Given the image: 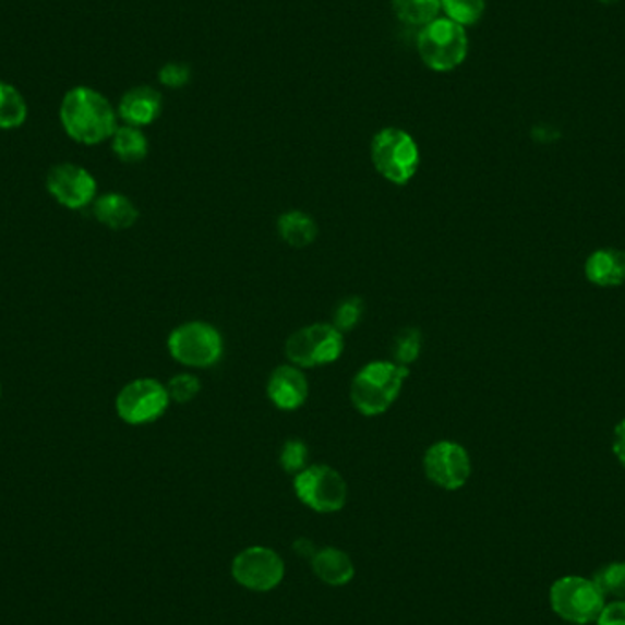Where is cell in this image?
<instances>
[{
	"mask_svg": "<svg viewBox=\"0 0 625 625\" xmlns=\"http://www.w3.org/2000/svg\"><path fill=\"white\" fill-rule=\"evenodd\" d=\"M586 276L600 288H618L625 283V253L618 249H600L587 259Z\"/></svg>",
	"mask_w": 625,
	"mask_h": 625,
	"instance_id": "obj_16",
	"label": "cell"
},
{
	"mask_svg": "<svg viewBox=\"0 0 625 625\" xmlns=\"http://www.w3.org/2000/svg\"><path fill=\"white\" fill-rule=\"evenodd\" d=\"M592 581L597 584L603 597L625 600V562L603 565L592 575Z\"/></svg>",
	"mask_w": 625,
	"mask_h": 625,
	"instance_id": "obj_23",
	"label": "cell"
},
{
	"mask_svg": "<svg viewBox=\"0 0 625 625\" xmlns=\"http://www.w3.org/2000/svg\"><path fill=\"white\" fill-rule=\"evenodd\" d=\"M232 576L240 586L251 591H271L283 581L284 562L271 549L251 546L240 552L232 562Z\"/></svg>",
	"mask_w": 625,
	"mask_h": 625,
	"instance_id": "obj_12",
	"label": "cell"
},
{
	"mask_svg": "<svg viewBox=\"0 0 625 625\" xmlns=\"http://www.w3.org/2000/svg\"><path fill=\"white\" fill-rule=\"evenodd\" d=\"M92 215L110 231H127L140 220V211L129 196L121 192H105L92 203Z\"/></svg>",
	"mask_w": 625,
	"mask_h": 625,
	"instance_id": "obj_15",
	"label": "cell"
},
{
	"mask_svg": "<svg viewBox=\"0 0 625 625\" xmlns=\"http://www.w3.org/2000/svg\"><path fill=\"white\" fill-rule=\"evenodd\" d=\"M426 478L445 491H459L472 473V461L467 448L456 441H437L424 452Z\"/></svg>",
	"mask_w": 625,
	"mask_h": 625,
	"instance_id": "obj_11",
	"label": "cell"
},
{
	"mask_svg": "<svg viewBox=\"0 0 625 625\" xmlns=\"http://www.w3.org/2000/svg\"><path fill=\"white\" fill-rule=\"evenodd\" d=\"M613 452L616 459L622 462V467L625 468V419L614 429Z\"/></svg>",
	"mask_w": 625,
	"mask_h": 625,
	"instance_id": "obj_30",
	"label": "cell"
},
{
	"mask_svg": "<svg viewBox=\"0 0 625 625\" xmlns=\"http://www.w3.org/2000/svg\"><path fill=\"white\" fill-rule=\"evenodd\" d=\"M423 350V335L416 327H405L394 340V361L402 366H410Z\"/></svg>",
	"mask_w": 625,
	"mask_h": 625,
	"instance_id": "obj_24",
	"label": "cell"
},
{
	"mask_svg": "<svg viewBox=\"0 0 625 625\" xmlns=\"http://www.w3.org/2000/svg\"><path fill=\"white\" fill-rule=\"evenodd\" d=\"M267 397L278 410H299L310 397L308 377L293 364L278 366L267 381Z\"/></svg>",
	"mask_w": 625,
	"mask_h": 625,
	"instance_id": "obj_13",
	"label": "cell"
},
{
	"mask_svg": "<svg viewBox=\"0 0 625 625\" xmlns=\"http://www.w3.org/2000/svg\"><path fill=\"white\" fill-rule=\"evenodd\" d=\"M110 147L116 158L123 164H142L148 156V140L143 129L119 124L118 130L110 137Z\"/></svg>",
	"mask_w": 625,
	"mask_h": 625,
	"instance_id": "obj_19",
	"label": "cell"
},
{
	"mask_svg": "<svg viewBox=\"0 0 625 625\" xmlns=\"http://www.w3.org/2000/svg\"><path fill=\"white\" fill-rule=\"evenodd\" d=\"M295 494L316 513H337L346 505L348 486L342 476L327 465L305 467L295 476Z\"/></svg>",
	"mask_w": 625,
	"mask_h": 625,
	"instance_id": "obj_9",
	"label": "cell"
},
{
	"mask_svg": "<svg viewBox=\"0 0 625 625\" xmlns=\"http://www.w3.org/2000/svg\"><path fill=\"white\" fill-rule=\"evenodd\" d=\"M311 567L327 586H346L356 575V567L348 558V554L332 546L316 551L311 560Z\"/></svg>",
	"mask_w": 625,
	"mask_h": 625,
	"instance_id": "obj_17",
	"label": "cell"
},
{
	"mask_svg": "<svg viewBox=\"0 0 625 625\" xmlns=\"http://www.w3.org/2000/svg\"><path fill=\"white\" fill-rule=\"evenodd\" d=\"M486 0H441V12L446 19L461 24L462 28L473 26L483 19Z\"/></svg>",
	"mask_w": 625,
	"mask_h": 625,
	"instance_id": "obj_22",
	"label": "cell"
},
{
	"mask_svg": "<svg viewBox=\"0 0 625 625\" xmlns=\"http://www.w3.org/2000/svg\"><path fill=\"white\" fill-rule=\"evenodd\" d=\"M167 392L172 402L187 405L196 399L197 394L202 392V381L192 373H178L167 383Z\"/></svg>",
	"mask_w": 625,
	"mask_h": 625,
	"instance_id": "obj_26",
	"label": "cell"
},
{
	"mask_svg": "<svg viewBox=\"0 0 625 625\" xmlns=\"http://www.w3.org/2000/svg\"><path fill=\"white\" fill-rule=\"evenodd\" d=\"M417 53L421 61L440 74L461 67L468 56L467 29L450 19L437 17L419 28Z\"/></svg>",
	"mask_w": 625,
	"mask_h": 625,
	"instance_id": "obj_3",
	"label": "cell"
},
{
	"mask_svg": "<svg viewBox=\"0 0 625 625\" xmlns=\"http://www.w3.org/2000/svg\"><path fill=\"white\" fill-rule=\"evenodd\" d=\"M408 377L410 368L395 361L370 362L351 381V405L362 416H383L395 405Z\"/></svg>",
	"mask_w": 625,
	"mask_h": 625,
	"instance_id": "obj_2",
	"label": "cell"
},
{
	"mask_svg": "<svg viewBox=\"0 0 625 625\" xmlns=\"http://www.w3.org/2000/svg\"><path fill=\"white\" fill-rule=\"evenodd\" d=\"M158 81L165 88L178 91L191 81V68L187 67L185 62H167L159 68Z\"/></svg>",
	"mask_w": 625,
	"mask_h": 625,
	"instance_id": "obj_28",
	"label": "cell"
},
{
	"mask_svg": "<svg viewBox=\"0 0 625 625\" xmlns=\"http://www.w3.org/2000/svg\"><path fill=\"white\" fill-rule=\"evenodd\" d=\"M594 624L625 625V600H613L611 603H605Z\"/></svg>",
	"mask_w": 625,
	"mask_h": 625,
	"instance_id": "obj_29",
	"label": "cell"
},
{
	"mask_svg": "<svg viewBox=\"0 0 625 625\" xmlns=\"http://www.w3.org/2000/svg\"><path fill=\"white\" fill-rule=\"evenodd\" d=\"M344 351V333L326 322L300 327L286 342L289 364L304 368L327 366L338 361Z\"/></svg>",
	"mask_w": 625,
	"mask_h": 625,
	"instance_id": "obj_7",
	"label": "cell"
},
{
	"mask_svg": "<svg viewBox=\"0 0 625 625\" xmlns=\"http://www.w3.org/2000/svg\"><path fill=\"white\" fill-rule=\"evenodd\" d=\"M167 384L158 378L140 377L124 384L116 395V413L130 426L156 423L169 410Z\"/></svg>",
	"mask_w": 625,
	"mask_h": 625,
	"instance_id": "obj_8",
	"label": "cell"
},
{
	"mask_svg": "<svg viewBox=\"0 0 625 625\" xmlns=\"http://www.w3.org/2000/svg\"><path fill=\"white\" fill-rule=\"evenodd\" d=\"M293 551L299 554L300 558L313 560V556L316 554L315 545L310 540H305V538L295 541Z\"/></svg>",
	"mask_w": 625,
	"mask_h": 625,
	"instance_id": "obj_31",
	"label": "cell"
},
{
	"mask_svg": "<svg viewBox=\"0 0 625 625\" xmlns=\"http://www.w3.org/2000/svg\"><path fill=\"white\" fill-rule=\"evenodd\" d=\"M167 348L181 366L211 368L224 357V337L208 322H185L170 333Z\"/></svg>",
	"mask_w": 625,
	"mask_h": 625,
	"instance_id": "obj_6",
	"label": "cell"
},
{
	"mask_svg": "<svg viewBox=\"0 0 625 625\" xmlns=\"http://www.w3.org/2000/svg\"><path fill=\"white\" fill-rule=\"evenodd\" d=\"M59 121L64 134L85 147L110 142L119 127L116 107L92 86H74L62 96Z\"/></svg>",
	"mask_w": 625,
	"mask_h": 625,
	"instance_id": "obj_1",
	"label": "cell"
},
{
	"mask_svg": "<svg viewBox=\"0 0 625 625\" xmlns=\"http://www.w3.org/2000/svg\"><path fill=\"white\" fill-rule=\"evenodd\" d=\"M276 231L283 242L297 249L308 248L318 235L316 221L304 211H288L280 215L276 221Z\"/></svg>",
	"mask_w": 625,
	"mask_h": 625,
	"instance_id": "obj_18",
	"label": "cell"
},
{
	"mask_svg": "<svg viewBox=\"0 0 625 625\" xmlns=\"http://www.w3.org/2000/svg\"><path fill=\"white\" fill-rule=\"evenodd\" d=\"M598 2H602V4H616L620 0H598Z\"/></svg>",
	"mask_w": 625,
	"mask_h": 625,
	"instance_id": "obj_32",
	"label": "cell"
},
{
	"mask_svg": "<svg viewBox=\"0 0 625 625\" xmlns=\"http://www.w3.org/2000/svg\"><path fill=\"white\" fill-rule=\"evenodd\" d=\"M0 399H2V381H0Z\"/></svg>",
	"mask_w": 625,
	"mask_h": 625,
	"instance_id": "obj_33",
	"label": "cell"
},
{
	"mask_svg": "<svg viewBox=\"0 0 625 625\" xmlns=\"http://www.w3.org/2000/svg\"><path fill=\"white\" fill-rule=\"evenodd\" d=\"M118 118L130 127H148L161 116L164 96L148 85L134 86L119 99Z\"/></svg>",
	"mask_w": 625,
	"mask_h": 625,
	"instance_id": "obj_14",
	"label": "cell"
},
{
	"mask_svg": "<svg viewBox=\"0 0 625 625\" xmlns=\"http://www.w3.org/2000/svg\"><path fill=\"white\" fill-rule=\"evenodd\" d=\"M549 602L554 614L575 625L597 622L605 605V597L592 578L564 576L554 581L549 591Z\"/></svg>",
	"mask_w": 625,
	"mask_h": 625,
	"instance_id": "obj_5",
	"label": "cell"
},
{
	"mask_svg": "<svg viewBox=\"0 0 625 625\" xmlns=\"http://www.w3.org/2000/svg\"><path fill=\"white\" fill-rule=\"evenodd\" d=\"M392 8L400 23L423 28L440 17L441 0H392Z\"/></svg>",
	"mask_w": 625,
	"mask_h": 625,
	"instance_id": "obj_21",
	"label": "cell"
},
{
	"mask_svg": "<svg viewBox=\"0 0 625 625\" xmlns=\"http://www.w3.org/2000/svg\"><path fill=\"white\" fill-rule=\"evenodd\" d=\"M28 101L23 92L0 80V130H17L28 121Z\"/></svg>",
	"mask_w": 625,
	"mask_h": 625,
	"instance_id": "obj_20",
	"label": "cell"
},
{
	"mask_svg": "<svg viewBox=\"0 0 625 625\" xmlns=\"http://www.w3.org/2000/svg\"><path fill=\"white\" fill-rule=\"evenodd\" d=\"M45 185L48 194L68 211L91 207L99 196L96 176L83 165L72 161L51 165L46 172Z\"/></svg>",
	"mask_w": 625,
	"mask_h": 625,
	"instance_id": "obj_10",
	"label": "cell"
},
{
	"mask_svg": "<svg viewBox=\"0 0 625 625\" xmlns=\"http://www.w3.org/2000/svg\"><path fill=\"white\" fill-rule=\"evenodd\" d=\"M308 457L310 450L304 441L289 440L284 443L283 450H280V467L288 473L302 472L308 467Z\"/></svg>",
	"mask_w": 625,
	"mask_h": 625,
	"instance_id": "obj_27",
	"label": "cell"
},
{
	"mask_svg": "<svg viewBox=\"0 0 625 625\" xmlns=\"http://www.w3.org/2000/svg\"><path fill=\"white\" fill-rule=\"evenodd\" d=\"M372 161L384 180L394 185H406L419 170L421 153L406 130L388 127L373 135Z\"/></svg>",
	"mask_w": 625,
	"mask_h": 625,
	"instance_id": "obj_4",
	"label": "cell"
},
{
	"mask_svg": "<svg viewBox=\"0 0 625 625\" xmlns=\"http://www.w3.org/2000/svg\"><path fill=\"white\" fill-rule=\"evenodd\" d=\"M364 316V302L359 297H348L342 302H338L335 315H333V326L340 333L353 332L361 324Z\"/></svg>",
	"mask_w": 625,
	"mask_h": 625,
	"instance_id": "obj_25",
	"label": "cell"
}]
</instances>
